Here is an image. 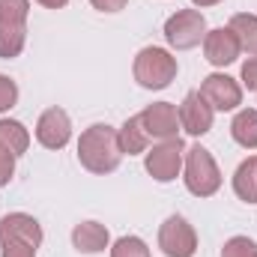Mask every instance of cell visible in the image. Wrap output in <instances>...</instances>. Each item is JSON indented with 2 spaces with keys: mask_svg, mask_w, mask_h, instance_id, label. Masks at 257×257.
I'll list each match as a JSON object with an SVG mask.
<instances>
[{
  "mask_svg": "<svg viewBox=\"0 0 257 257\" xmlns=\"http://www.w3.org/2000/svg\"><path fill=\"white\" fill-rule=\"evenodd\" d=\"M0 257H36V248L21 239H0Z\"/></svg>",
  "mask_w": 257,
  "mask_h": 257,
  "instance_id": "cell-23",
  "label": "cell"
},
{
  "mask_svg": "<svg viewBox=\"0 0 257 257\" xmlns=\"http://www.w3.org/2000/svg\"><path fill=\"white\" fill-rule=\"evenodd\" d=\"M27 15H30V0H0V21L27 24Z\"/></svg>",
  "mask_w": 257,
  "mask_h": 257,
  "instance_id": "cell-21",
  "label": "cell"
},
{
  "mask_svg": "<svg viewBox=\"0 0 257 257\" xmlns=\"http://www.w3.org/2000/svg\"><path fill=\"white\" fill-rule=\"evenodd\" d=\"M30 147V132L24 128V123L18 120H0V150L12 153L15 159L24 156Z\"/></svg>",
  "mask_w": 257,
  "mask_h": 257,
  "instance_id": "cell-15",
  "label": "cell"
},
{
  "mask_svg": "<svg viewBox=\"0 0 257 257\" xmlns=\"http://www.w3.org/2000/svg\"><path fill=\"white\" fill-rule=\"evenodd\" d=\"M203 36H206V18L197 9H180L177 15L165 21V39L177 51H189L194 45H200Z\"/></svg>",
  "mask_w": 257,
  "mask_h": 257,
  "instance_id": "cell-5",
  "label": "cell"
},
{
  "mask_svg": "<svg viewBox=\"0 0 257 257\" xmlns=\"http://www.w3.org/2000/svg\"><path fill=\"white\" fill-rule=\"evenodd\" d=\"M0 239H21L33 248L42 245V224L27 212H6L0 218Z\"/></svg>",
  "mask_w": 257,
  "mask_h": 257,
  "instance_id": "cell-12",
  "label": "cell"
},
{
  "mask_svg": "<svg viewBox=\"0 0 257 257\" xmlns=\"http://www.w3.org/2000/svg\"><path fill=\"white\" fill-rule=\"evenodd\" d=\"M233 192L245 203H257V156H248L233 174Z\"/></svg>",
  "mask_w": 257,
  "mask_h": 257,
  "instance_id": "cell-16",
  "label": "cell"
},
{
  "mask_svg": "<svg viewBox=\"0 0 257 257\" xmlns=\"http://www.w3.org/2000/svg\"><path fill=\"white\" fill-rule=\"evenodd\" d=\"M203 99L212 105V111H233L242 105V87L236 84V78L224 75V72H212L203 78L200 84Z\"/></svg>",
  "mask_w": 257,
  "mask_h": 257,
  "instance_id": "cell-8",
  "label": "cell"
},
{
  "mask_svg": "<svg viewBox=\"0 0 257 257\" xmlns=\"http://www.w3.org/2000/svg\"><path fill=\"white\" fill-rule=\"evenodd\" d=\"M183 159H186V144L180 138H171V141H159L153 150H147L144 168L156 183H171L180 177Z\"/></svg>",
  "mask_w": 257,
  "mask_h": 257,
  "instance_id": "cell-4",
  "label": "cell"
},
{
  "mask_svg": "<svg viewBox=\"0 0 257 257\" xmlns=\"http://www.w3.org/2000/svg\"><path fill=\"white\" fill-rule=\"evenodd\" d=\"M230 135L239 147L257 150V108H242L230 123Z\"/></svg>",
  "mask_w": 257,
  "mask_h": 257,
  "instance_id": "cell-17",
  "label": "cell"
},
{
  "mask_svg": "<svg viewBox=\"0 0 257 257\" xmlns=\"http://www.w3.org/2000/svg\"><path fill=\"white\" fill-rule=\"evenodd\" d=\"M111 257H150V248L141 236H120L111 248Z\"/></svg>",
  "mask_w": 257,
  "mask_h": 257,
  "instance_id": "cell-20",
  "label": "cell"
},
{
  "mask_svg": "<svg viewBox=\"0 0 257 257\" xmlns=\"http://www.w3.org/2000/svg\"><path fill=\"white\" fill-rule=\"evenodd\" d=\"M78 162L90 174H114L123 162L117 128L108 123H93L78 138Z\"/></svg>",
  "mask_w": 257,
  "mask_h": 257,
  "instance_id": "cell-1",
  "label": "cell"
},
{
  "mask_svg": "<svg viewBox=\"0 0 257 257\" xmlns=\"http://www.w3.org/2000/svg\"><path fill=\"white\" fill-rule=\"evenodd\" d=\"M177 57L165 48H156V45H147L138 51L135 57V81L144 87V90H165L174 78H177Z\"/></svg>",
  "mask_w": 257,
  "mask_h": 257,
  "instance_id": "cell-3",
  "label": "cell"
},
{
  "mask_svg": "<svg viewBox=\"0 0 257 257\" xmlns=\"http://www.w3.org/2000/svg\"><path fill=\"white\" fill-rule=\"evenodd\" d=\"M183 180L186 189L194 197H212L221 189V171L212 159V153L200 144L186 147V159H183Z\"/></svg>",
  "mask_w": 257,
  "mask_h": 257,
  "instance_id": "cell-2",
  "label": "cell"
},
{
  "mask_svg": "<svg viewBox=\"0 0 257 257\" xmlns=\"http://www.w3.org/2000/svg\"><path fill=\"white\" fill-rule=\"evenodd\" d=\"M177 111H180V126L186 128L189 135H194V138H200V135H206V132L212 128L215 111H212V105L203 99L200 90L186 93V99H183V105H180Z\"/></svg>",
  "mask_w": 257,
  "mask_h": 257,
  "instance_id": "cell-10",
  "label": "cell"
},
{
  "mask_svg": "<svg viewBox=\"0 0 257 257\" xmlns=\"http://www.w3.org/2000/svg\"><path fill=\"white\" fill-rule=\"evenodd\" d=\"M117 138H120L123 156H141V153H147V147H150V138H147V132H144V126H141L138 117H128L126 123L117 128Z\"/></svg>",
  "mask_w": 257,
  "mask_h": 257,
  "instance_id": "cell-14",
  "label": "cell"
},
{
  "mask_svg": "<svg viewBox=\"0 0 257 257\" xmlns=\"http://www.w3.org/2000/svg\"><path fill=\"white\" fill-rule=\"evenodd\" d=\"M108 242H111V233L99 221H81L72 227V245L81 254H99L108 248Z\"/></svg>",
  "mask_w": 257,
  "mask_h": 257,
  "instance_id": "cell-13",
  "label": "cell"
},
{
  "mask_svg": "<svg viewBox=\"0 0 257 257\" xmlns=\"http://www.w3.org/2000/svg\"><path fill=\"white\" fill-rule=\"evenodd\" d=\"M27 42V24H12V21H0V57L12 60L24 51Z\"/></svg>",
  "mask_w": 257,
  "mask_h": 257,
  "instance_id": "cell-18",
  "label": "cell"
},
{
  "mask_svg": "<svg viewBox=\"0 0 257 257\" xmlns=\"http://www.w3.org/2000/svg\"><path fill=\"white\" fill-rule=\"evenodd\" d=\"M227 27L236 33V39H239L242 51H248V54L254 57V54H257V15L239 12V15H233V18H230V24H227Z\"/></svg>",
  "mask_w": 257,
  "mask_h": 257,
  "instance_id": "cell-19",
  "label": "cell"
},
{
  "mask_svg": "<svg viewBox=\"0 0 257 257\" xmlns=\"http://www.w3.org/2000/svg\"><path fill=\"white\" fill-rule=\"evenodd\" d=\"M242 84H245L248 90H257V54L242 63Z\"/></svg>",
  "mask_w": 257,
  "mask_h": 257,
  "instance_id": "cell-26",
  "label": "cell"
},
{
  "mask_svg": "<svg viewBox=\"0 0 257 257\" xmlns=\"http://www.w3.org/2000/svg\"><path fill=\"white\" fill-rule=\"evenodd\" d=\"M203 54L212 66H230L242 54V45L230 27H215V30H206L203 36Z\"/></svg>",
  "mask_w": 257,
  "mask_h": 257,
  "instance_id": "cell-11",
  "label": "cell"
},
{
  "mask_svg": "<svg viewBox=\"0 0 257 257\" xmlns=\"http://www.w3.org/2000/svg\"><path fill=\"white\" fill-rule=\"evenodd\" d=\"M15 102H18V84L9 75H0V114L15 108Z\"/></svg>",
  "mask_w": 257,
  "mask_h": 257,
  "instance_id": "cell-24",
  "label": "cell"
},
{
  "mask_svg": "<svg viewBox=\"0 0 257 257\" xmlns=\"http://www.w3.org/2000/svg\"><path fill=\"white\" fill-rule=\"evenodd\" d=\"M36 3H39V6H45V9H63L69 0H36Z\"/></svg>",
  "mask_w": 257,
  "mask_h": 257,
  "instance_id": "cell-28",
  "label": "cell"
},
{
  "mask_svg": "<svg viewBox=\"0 0 257 257\" xmlns=\"http://www.w3.org/2000/svg\"><path fill=\"white\" fill-rule=\"evenodd\" d=\"M194 6H200V9H203V6H215V3H221V0H192Z\"/></svg>",
  "mask_w": 257,
  "mask_h": 257,
  "instance_id": "cell-29",
  "label": "cell"
},
{
  "mask_svg": "<svg viewBox=\"0 0 257 257\" xmlns=\"http://www.w3.org/2000/svg\"><path fill=\"white\" fill-rule=\"evenodd\" d=\"M12 174H15V156L6 153V150H0V189L12 180Z\"/></svg>",
  "mask_w": 257,
  "mask_h": 257,
  "instance_id": "cell-25",
  "label": "cell"
},
{
  "mask_svg": "<svg viewBox=\"0 0 257 257\" xmlns=\"http://www.w3.org/2000/svg\"><path fill=\"white\" fill-rule=\"evenodd\" d=\"M99 12H120V9H126L128 0H90Z\"/></svg>",
  "mask_w": 257,
  "mask_h": 257,
  "instance_id": "cell-27",
  "label": "cell"
},
{
  "mask_svg": "<svg viewBox=\"0 0 257 257\" xmlns=\"http://www.w3.org/2000/svg\"><path fill=\"white\" fill-rule=\"evenodd\" d=\"M138 120H141V126L147 132V138L153 141H171V138H180V111H177V105H171V102H153V105H147L141 114H138Z\"/></svg>",
  "mask_w": 257,
  "mask_h": 257,
  "instance_id": "cell-7",
  "label": "cell"
},
{
  "mask_svg": "<svg viewBox=\"0 0 257 257\" xmlns=\"http://www.w3.org/2000/svg\"><path fill=\"white\" fill-rule=\"evenodd\" d=\"M36 141L45 150H63L72 141V120L63 108H48L36 120Z\"/></svg>",
  "mask_w": 257,
  "mask_h": 257,
  "instance_id": "cell-9",
  "label": "cell"
},
{
  "mask_svg": "<svg viewBox=\"0 0 257 257\" xmlns=\"http://www.w3.org/2000/svg\"><path fill=\"white\" fill-rule=\"evenodd\" d=\"M221 257H257V242L248 236H230L221 248Z\"/></svg>",
  "mask_w": 257,
  "mask_h": 257,
  "instance_id": "cell-22",
  "label": "cell"
},
{
  "mask_svg": "<svg viewBox=\"0 0 257 257\" xmlns=\"http://www.w3.org/2000/svg\"><path fill=\"white\" fill-rule=\"evenodd\" d=\"M159 248L165 257H194L197 233L183 215H168L159 227Z\"/></svg>",
  "mask_w": 257,
  "mask_h": 257,
  "instance_id": "cell-6",
  "label": "cell"
}]
</instances>
